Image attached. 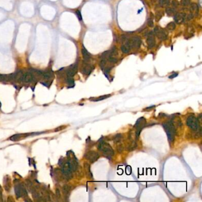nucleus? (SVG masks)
<instances>
[{
  "instance_id": "obj_1",
  "label": "nucleus",
  "mask_w": 202,
  "mask_h": 202,
  "mask_svg": "<svg viewBox=\"0 0 202 202\" xmlns=\"http://www.w3.org/2000/svg\"><path fill=\"white\" fill-rule=\"evenodd\" d=\"M163 126L167 134L168 141L170 143L172 142L174 140V137L176 134V130L171 120H170L164 123L163 125Z\"/></svg>"
},
{
  "instance_id": "obj_2",
  "label": "nucleus",
  "mask_w": 202,
  "mask_h": 202,
  "mask_svg": "<svg viewBox=\"0 0 202 202\" xmlns=\"http://www.w3.org/2000/svg\"><path fill=\"white\" fill-rule=\"evenodd\" d=\"M97 148L100 151L103 152L107 156H112L115 152L111 146L104 141H101L97 145Z\"/></svg>"
},
{
  "instance_id": "obj_3",
  "label": "nucleus",
  "mask_w": 202,
  "mask_h": 202,
  "mask_svg": "<svg viewBox=\"0 0 202 202\" xmlns=\"http://www.w3.org/2000/svg\"><path fill=\"white\" fill-rule=\"evenodd\" d=\"M187 125L192 130L196 132H200V126L198 119L194 116H189L186 120Z\"/></svg>"
},
{
  "instance_id": "obj_4",
  "label": "nucleus",
  "mask_w": 202,
  "mask_h": 202,
  "mask_svg": "<svg viewBox=\"0 0 202 202\" xmlns=\"http://www.w3.org/2000/svg\"><path fill=\"white\" fill-rule=\"evenodd\" d=\"M146 123V120L144 118H139L136 122L134 127L137 128L136 133H135V138L137 140L139 137V134L141 132L142 129L145 127Z\"/></svg>"
},
{
  "instance_id": "obj_5",
  "label": "nucleus",
  "mask_w": 202,
  "mask_h": 202,
  "mask_svg": "<svg viewBox=\"0 0 202 202\" xmlns=\"http://www.w3.org/2000/svg\"><path fill=\"white\" fill-rule=\"evenodd\" d=\"M141 38L138 36H136L128 40L126 44L130 48H139L141 45Z\"/></svg>"
},
{
  "instance_id": "obj_6",
  "label": "nucleus",
  "mask_w": 202,
  "mask_h": 202,
  "mask_svg": "<svg viewBox=\"0 0 202 202\" xmlns=\"http://www.w3.org/2000/svg\"><path fill=\"white\" fill-rule=\"evenodd\" d=\"M99 157H100L99 153L96 151H88L85 154V158L92 163L97 161L98 159L99 158Z\"/></svg>"
},
{
  "instance_id": "obj_7",
  "label": "nucleus",
  "mask_w": 202,
  "mask_h": 202,
  "mask_svg": "<svg viewBox=\"0 0 202 202\" xmlns=\"http://www.w3.org/2000/svg\"><path fill=\"white\" fill-rule=\"evenodd\" d=\"M154 33L157 37L161 40H164L167 39V32L166 30L158 26L155 27Z\"/></svg>"
},
{
  "instance_id": "obj_8",
  "label": "nucleus",
  "mask_w": 202,
  "mask_h": 202,
  "mask_svg": "<svg viewBox=\"0 0 202 202\" xmlns=\"http://www.w3.org/2000/svg\"><path fill=\"white\" fill-rule=\"evenodd\" d=\"M14 190H15L16 197L17 198L27 196V191L26 189H25L23 185H22V184L16 185L15 186Z\"/></svg>"
},
{
  "instance_id": "obj_9",
  "label": "nucleus",
  "mask_w": 202,
  "mask_h": 202,
  "mask_svg": "<svg viewBox=\"0 0 202 202\" xmlns=\"http://www.w3.org/2000/svg\"><path fill=\"white\" fill-rule=\"evenodd\" d=\"M93 70V66L91 65L90 64H89L87 63V62H84V64L82 67V74L85 75H89L91 72Z\"/></svg>"
},
{
  "instance_id": "obj_10",
  "label": "nucleus",
  "mask_w": 202,
  "mask_h": 202,
  "mask_svg": "<svg viewBox=\"0 0 202 202\" xmlns=\"http://www.w3.org/2000/svg\"><path fill=\"white\" fill-rule=\"evenodd\" d=\"M62 171L63 173V174L65 175H66V176L69 177V176H70L71 175V173H72V171L71 170V165H70V164L69 161L63 164L62 169Z\"/></svg>"
},
{
  "instance_id": "obj_11",
  "label": "nucleus",
  "mask_w": 202,
  "mask_h": 202,
  "mask_svg": "<svg viewBox=\"0 0 202 202\" xmlns=\"http://www.w3.org/2000/svg\"><path fill=\"white\" fill-rule=\"evenodd\" d=\"M78 70V65L77 64H74L70 67V68L67 70L66 75L68 77H73L77 72Z\"/></svg>"
},
{
  "instance_id": "obj_12",
  "label": "nucleus",
  "mask_w": 202,
  "mask_h": 202,
  "mask_svg": "<svg viewBox=\"0 0 202 202\" xmlns=\"http://www.w3.org/2000/svg\"><path fill=\"white\" fill-rule=\"evenodd\" d=\"M186 18V14L184 13H179L175 14L174 15V20L175 22L177 24H181L184 21Z\"/></svg>"
},
{
  "instance_id": "obj_13",
  "label": "nucleus",
  "mask_w": 202,
  "mask_h": 202,
  "mask_svg": "<svg viewBox=\"0 0 202 202\" xmlns=\"http://www.w3.org/2000/svg\"><path fill=\"white\" fill-rule=\"evenodd\" d=\"M147 44L149 49L152 48L155 44V39L152 34L149 35L147 39Z\"/></svg>"
},
{
  "instance_id": "obj_14",
  "label": "nucleus",
  "mask_w": 202,
  "mask_h": 202,
  "mask_svg": "<svg viewBox=\"0 0 202 202\" xmlns=\"http://www.w3.org/2000/svg\"><path fill=\"white\" fill-rule=\"evenodd\" d=\"M22 80L25 82H31L33 80V75L30 72L26 73L23 75Z\"/></svg>"
},
{
  "instance_id": "obj_15",
  "label": "nucleus",
  "mask_w": 202,
  "mask_h": 202,
  "mask_svg": "<svg viewBox=\"0 0 202 202\" xmlns=\"http://www.w3.org/2000/svg\"><path fill=\"white\" fill-rule=\"evenodd\" d=\"M84 167V170H85V173H86L87 177L89 178L92 179L93 178V174H92L91 170H90V165H89V164L88 163H85Z\"/></svg>"
},
{
  "instance_id": "obj_16",
  "label": "nucleus",
  "mask_w": 202,
  "mask_h": 202,
  "mask_svg": "<svg viewBox=\"0 0 202 202\" xmlns=\"http://www.w3.org/2000/svg\"><path fill=\"white\" fill-rule=\"evenodd\" d=\"M69 163L70 164V165H71V170L72 171H75L77 168H78V162L77 161L76 159H74V158H72L71 159L70 161H69Z\"/></svg>"
},
{
  "instance_id": "obj_17",
  "label": "nucleus",
  "mask_w": 202,
  "mask_h": 202,
  "mask_svg": "<svg viewBox=\"0 0 202 202\" xmlns=\"http://www.w3.org/2000/svg\"><path fill=\"white\" fill-rule=\"evenodd\" d=\"M82 54L85 62H88L89 61V59H91L90 54L88 53V52L85 48H82Z\"/></svg>"
},
{
  "instance_id": "obj_18",
  "label": "nucleus",
  "mask_w": 202,
  "mask_h": 202,
  "mask_svg": "<svg viewBox=\"0 0 202 202\" xmlns=\"http://www.w3.org/2000/svg\"><path fill=\"white\" fill-rule=\"evenodd\" d=\"M190 10L191 13L192 14H195L196 15H197V12H198V6L196 4H192L190 6Z\"/></svg>"
},
{
  "instance_id": "obj_19",
  "label": "nucleus",
  "mask_w": 202,
  "mask_h": 202,
  "mask_svg": "<svg viewBox=\"0 0 202 202\" xmlns=\"http://www.w3.org/2000/svg\"><path fill=\"white\" fill-rule=\"evenodd\" d=\"M123 140V136L122 135V134H118L116 135H115L113 138V141L115 144H119L122 142Z\"/></svg>"
},
{
  "instance_id": "obj_20",
  "label": "nucleus",
  "mask_w": 202,
  "mask_h": 202,
  "mask_svg": "<svg viewBox=\"0 0 202 202\" xmlns=\"http://www.w3.org/2000/svg\"><path fill=\"white\" fill-rule=\"evenodd\" d=\"M166 13L168 15L172 16L176 14V12L174 8H171V7H168L166 9Z\"/></svg>"
},
{
  "instance_id": "obj_21",
  "label": "nucleus",
  "mask_w": 202,
  "mask_h": 202,
  "mask_svg": "<svg viewBox=\"0 0 202 202\" xmlns=\"http://www.w3.org/2000/svg\"><path fill=\"white\" fill-rule=\"evenodd\" d=\"M175 27H176V26H175V23H174V22H171V23H170L167 25V29L170 32H172L175 29Z\"/></svg>"
},
{
  "instance_id": "obj_22",
  "label": "nucleus",
  "mask_w": 202,
  "mask_h": 202,
  "mask_svg": "<svg viewBox=\"0 0 202 202\" xmlns=\"http://www.w3.org/2000/svg\"><path fill=\"white\" fill-rule=\"evenodd\" d=\"M6 183H4V187H5V189L7 191H9V190L10 189L11 187V184H10V179H9V178H6Z\"/></svg>"
},
{
  "instance_id": "obj_23",
  "label": "nucleus",
  "mask_w": 202,
  "mask_h": 202,
  "mask_svg": "<svg viewBox=\"0 0 202 202\" xmlns=\"http://www.w3.org/2000/svg\"><path fill=\"white\" fill-rule=\"evenodd\" d=\"M71 187L69 185L66 184V185L63 186V191L65 194H69V193L71 191Z\"/></svg>"
},
{
  "instance_id": "obj_24",
  "label": "nucleus",
  "mask_w": 202,
  "mask_h": 202,
  "mask_svg": "<svg viewBox=\"0 0 202 202\" xmlns=\"http://www.w3.org/2000/svg\"><path fill=\"white\" fill-rule=\"evenodd\" d=\"M169 0H159V4L161 7H165L169 5Z\"/></svg>"
},
{
  "instance_id": "obj_25",
  "label": "nucleus",
  "mask_w": 202,
  "mask_h": 202,
  "mask_svg": "<svg viewBox=\"0 0 202 202\" xmlns=\"http://www.w3.org/2000/svg\"><path fill=\"white\" fill-rule=\"evenodd\" d=\"M121 50H122V51L123 53H129V52L130 51V48L129 47V46L126 44H125V45H123L121 47Z\"/></svg>"
},
{
  "instance_id": "obj_26",
  "label": "nucleus",
  "mask_w": 202,
  "mask_h": 202,
  "mask_svg": "<svg viewBox=\"0 0 202 202\" xmlns=\"http://www.w3.org/2000/svg\"><path fill=\"white\" fill-rule=\"evenodd\" d=\"M110 96V95H105V96H101L100 97H98V98H96L95 99H93V100H91L93 101H101L102 100H104L108 97H109Z\"/></svg>"
},
{
  "instance_id": "obj_27",
  "label": "nucleus",
  "mask_w": 202,
  "mask_h": 202,
  "mask_svg": "<svg viewBox=\"0 0 202 202\" xmlns=\"http://www.w3.org/2000/svg\"><path fill=\"white\" fill-rule=\"evenodd\" d=\"M42 76L44 78H46V79H49L52 75H51V73L50 72H43V74H42Z\"/></svg>"
},
{
  "instance_id": "obj_28",
  "label": "nucleus",
  "mask_w": 202,
  "mask_h": 202,
  "mask_svg": "<svg viewBox=\"0 0 202 202\" xmlns=\"http://www.w3.org/2000/svg\"><path fill=\"white\" fill-rule=\"evenodd\" d=\"M181 3L182 6H187L190 5V0H182Z\"/></svg>"
},
{
  "instance_id": "obj_29",
  "label": "nucleus",
  "mask_w": 202,
  "mask_h": 202,
  "mask_svg": "<svg viewBox=\"0 0 202 202\" xmlns=\"http://www.w3.org/2000/svg\"><path fill=\"white\" fill-rule=\"evenodd\" d=\"M108 59L109 62H112V63H116L118 61V59L116 58L113 57V56H108Z\"/></svg>"
},
{
  "instance_id": "obj_30",
  "label": "nucleus",
  "mask_w": 202,
  "mask_h": 202,
  "mask_svg": "<svg viewBox=\"0 0 202 202\" xmlns=\"http://www.w3.org/2000/svg\"><path fill=\"white\" fill-rule=\"evenodd\" d=\"M67 82H68V84L69 85H72L74 84V81L71 77H68V78H67Z\"/></svg>"
},
{
  "instance_id": "obj_31",
  "label": "nucleus",
  "mask_w": 202,
  "mask_h": 202,
  "mask_svg": "<svg viewBox=\"0 0 202 202\" xmlns=\"http://www.w3.org/2000/svg\"><path fill=\"white\" fill-rule=\"evenodd\" d=\"M106 64V59H102L101 62H100V66H101V68L102 69H104Z\"/></svg>"
},
{
  "instance_id": "obj_32",
  "label": "nucleus",
  "mask_w": 202,
  "mask_h": 202,
  "mask_svg": "<svg viewBox=\"0 0 202 202\" xmlns=\"http://www.w3.org/2000/svg\"><path fill=\"white\" fill-rule=\"evenodd\" d=\"M171 4H172V6L174 8H176V7H178V6H179V2L177 1V0H173V1H172V3H171Z\"/></svg>"
},
{
  "instance_id": "obj_33",
  "label": "nucleus",
  "mask_w": 202,
  "mask_h": 202,
  "mask_svg": "<svg viewBox=\"0 0 202 202\" xmlns=\"http://www.w3.org/2000/svg\"><path fill=\"white\" fill-rule=\"evenodd\" d=\"M162 15H163V14H162V13H161V12H158V13H156V20L157 21H158L160 19H161V17H162Z\"/></svg>"
},
{
  "instance_id": "obj_34",
  "label": "nucleus",
  "mask_w": 202,
  "mask_h": 202,
  "mask_svg": "<svg viewBox=\"0 0 202 202\" xmlns=\"http://www.w3.org/2000/svg\"><path fill=\"white\" fill-rule=\"evenodd\" d=\"M148 25L150 27H152L153 26V22L152 19H149L148 21Z\"/></svg>"
},
{
  "instance_id": "obj_35",
  "label": "nucleus",
  "mask_w": 202,
  "mask_h": 202,
  "mask_svg": "<svg viewBox=\"0 0 202 202\" xmlns=\"http://www.w3.org/2000/svg\"><path fill=\"white\" fill-rule=\"evenodd\" d=\"M26 186H27V187H29V188H30L31 187H32V183L29 180V179H27V180H26Z\"/></svg>"
},
{
  "instance_id": "obj_36",
  "label": "nucleus",
  "mask_w": 202,
  "mask_h": 202,
  "mask_svg": "<svg viewBox=\"0 0 202 202\" xmlns=\"http://www.w3.org/2000/svg\"><path fill=\"white\" fill-rule=\"evenodd\" d=\"M76 13H77V17H78V19H79L80 20H82V16H81V14L80 11L79 10H77V12H76Z\"/></svg>"
},
{
  "instance_id": "obj_37",
  "label": "nucleus",
  "mask_w": 202,
  "mask_h": 202,
  "mask_svg": "<svg viewBox=\"0 0 202 202\" xmlns=\"http://www.w3.org/2000/svg\"><path fill=\"white\" fill-rule=\"evenodd\" d=\"M177 75H178V74H177V73H174V74H172L171 75H170V76L168 78H170V79H172V78H174L176 77Z\"/></svg>"
},
{
  "instance_id": "obj_38",
  "label": "nucleus",
  "mask_w": 202,
  "mask_h": 202,
  "mask_svg": "<svg viewBox=\"0 0 202 202\" xmlns=\"http://www.w3.org/2000/svg\"><path fill=\"white\" fill-rule=\"evenodd\" d=\"M56 194H57V196L59 198L61 197V194H60V192L59 191V190H56Z\"/></svg>"
},
{
  "instance_id": "obj_39",
  "label": "nucleus",
  "mask_w": 202,
  "mask_h": 202,
  "mask_svg": "<svg viewBox=\"0 0 202 202\" xmlns=\"http://www.w3.org/2000/svg\"><path fill=\"white\" fill-rule=\"evenodd\" d=\"M3 201V199H2V193L0 191V201Z\"/></svg>"
}]
</instances>
